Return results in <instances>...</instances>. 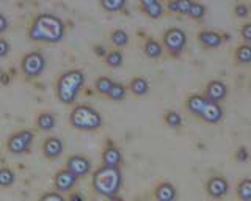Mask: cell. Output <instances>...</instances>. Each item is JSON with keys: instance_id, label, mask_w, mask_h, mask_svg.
Returning a JSON list of instances; mask_svg holds the SVG:
<instances>
[{"instance_id": "obj_6", "label": "cell", "mask_w": 251, "mask_h": 201, "mask_svg": "<svg viewBox=\"0 0 251 201\" xmlns=\"http://www.w3.org/2000/svg\"><path fill=\"white\" fill-rule=\"evenodd\" d=\"M44 68H46V57L39 50L28 52L21 60V69L24 75H27L28 79H35V77L41 75Z\"/></svg>"}, {"instance_id": "obj_15", "label": "cell", "mask_w": 251, "mask_h": 201, "mask_svg": "<svg viewBox=\"0 0 251 201\" xmlns=\"http://www.w3.org/2000/svg\"><path fill=\"white\" fill-rule=\"evenodd\" d=\"M63 150H65V145L58 137H47L43 143V152L47 159H58L63 154Z\"/></svg>"}, {"instance_id": "obj_28", "label": "cell", "mask_w": 251, "mask_h": 201, "mask_svg": "<svg viewBox=\"0 0 251 201\" xmlns=\"http://www.w3.org/2000/svg\"><path fill=\"white\" fill-rule=\"evenodd\" d=\"M206 11H207L206 5H202L201 2H192L190 10H188L187 16L195 19V21H200V19H202L204 16H206Z\"/></svg>"}, {"instance_id": "obj_3", "label": "cell", "mask_w": 251, "mask_h": 201, "mask_svg": "<svg viewBox=\"0 0 251 201\" xmlns=\"http://www.w3.org/2000/svg\"><path fill=\"white\" fill-rule=\"evenodd\" d=\"M85 85V74L80 69H69V71L63 73L57 85H55V91H57V98L63 104H74L78 93Z\"/></svg>"}, {"instance_id": "obj_34", "label": "cell", "mask_w": 251, "mask_h": 201, "mask_svg": "<svg viewBox=\"0 0 251 201\" xmlns=\"http://www.w3.org/2000/svg\"><path fill=\"white\" fill-rule=\"evenodd\" d=\"M234 14H235V18L245 19V18H248V14H250V6L247 3H237L234 6Z\"/></svg>"}, {"instance_id": "obj_2", "label": "cell", "mask_w": 251, "mask_h": 201, "mask_svg": "<svg viewBox=\"0 0 251 201\" xmlns=\"http://www.w3.org/2000/svg\"><path fill=\"white\" fill-rule=\"evenodd\" d=\"M93 189L99 195L105 198H115L123 185V172L120 167L100 165L94 170L91 177Z\"/></svg>"}, {"instance_id": "obj_16", "label": "cell", "mask_w": 251, "mask_h": 201, "mask_svg": "<svg viewBox=\"0 0 251 201\" xmlns=\"http://www.w3.org/2000/svg\"><path fill=\"white\" fill-rule=\"evenodd\" d=\"M207 102H209V100L204 98L202 93H193V95H190L185 99V109L192 115H195V117L200 118Z\"/></svg>"}, {"instance_id": "obj_7", "label": "cell", "mask_w": 251, "mask_h": 201, "mask_svg": "<svg viewBox=\"0 0 251 201\" xmlns=\"http://www.w3.org/2000/svg\"><path fill=\"white\" fill-rule=\"evenodd\" d=\"M35 134L30 129H21L18 132H14L6 142V148L13 154H22L28 151L31 142H33Z\"/></svg>"}, {"instance_id": "obj_22", "label": "cell", "mask_w": 251, "mask_h": 201, "mask_svg": "<svg viewBox=\"0 0 251 201\" xmlns=\"http://www.w3.org/2000/svg\"><path fill=\"white\" fill-rule=\"evenodd\" d=\"M36 126L41 130H44V132H49V130H52L55 127V117H53V113H50V112L39 113L38 118H36Z\"/></svg>"}, {"instance_id": "obj_13", "label": "cell", "mask_w": 251, "mask_h": 201, "mask_svg": "<svg viewBox=\"0 0 251 201\" xmlns=\"http://www.w3.org/2000/svg\"><path fill=\"white\" fill-rule=\"evenodd\" d=\"M225 117V110L222 104H217V102H209L206 104V107H204V110L201 113V120L209 123V125H217V123H220L223 120Z\"/></svg>"}, {"instance_id": "obj_4", "label": "cell", "mask_w": 251, "mask_h": 201, "mask_svg": "<svg viewBox=\"0 0 251 201\" xmlns=\"http://www.w3.org/2000/svg\"><path fill=\"white\" fill-rule=\"evenodd\" d=\"M69 123L78 130H98L104 123V118L94 107L88 104H77L71 110Z\"/></svg>"}, {"instance_id": "obj_19", "label": "cell", "mask_w": 251, "mask_h": 201, "mask_svg": "<svg viewBox=\"0 0 251 201\" xmlns=\"http://www.w3.org/2000/svg\"><path fill=\"white\" fill-rule=\"evenodd\" d=\"M143 52L148 58H152V60H157L163 55V46L160 41H157L155 38H146V41L143 44Z\"/></svg>"}, {"instance_id": "obj_1", "label": "cell", "mask_w": 251, "mask_h": 201, "mask_svg": "<svg viewBox=\"0 0 251 201\" xmlns=\"http://www.w3.org/2000/svg\"><path fill=\"white\" fill-rule=\"evenodd\" d=\"M66 33L65 21L53 13H41L33 19L28 28V38L31 41L41 43H60Z\"/></svg>"}, {"instance_id": "obj_31", "label": "cell", "mask_w": 251, "mask_h": 201, "mask_svg": "<svg viewBox=\"0 0 251 201\" xmlns=\"http://www.w3.org/2000/svg\"><path fill=\"white\" fill-rule=\"evenodd\" d=\"M126 95H127V87L123 85V83H120V82H115L112 90H110L108 98L113 99V100H123L126 98Z\"/></svg>"}, {"instance_id": "obj_38", "label": "cell", "mask_w": 251, "mask_h": 201, "mask_svg": "<svg viewBox=\"0 0 251 201\" xmlns=\"http://www.w3.org/2000/svg\"><path fill=\"white\" fill-rule=\"evenodd\" d=\"M68 201H85V197H83L82 192H73L69 195Z\"/></svg>"}, {"instance_id": "obj_5", "label": "cell", "mask_w": 251, "mask_h": 201, "mask_svg": "<svg viewBox=\"0 0 251 201\" xmlns=\"http://www.w3.org/2000/svg\"><path fill=\"white\" fill-rule=\"evenodd\" d=\"M162 46L171 57H180L187 48V33L179 27H170L165 30L162 38Z\"/></svg>"}, {"instance_id": "obj_41", "label": "cell", "mask_w": 251, "mask_h": 201, "mask_svg": "<svg viewBox=\"0 0 251 201\" xmlns=\"http://www.w3.org/2000/svg\"><path fill=\"white\" fill-rule=\"evenodd\" d=\"M250 88H251V85H250Z\"/></svg>"}, {"instance_id": "obj_17", "label": "cell", "mask_w": 251, "mask_h": 201, "mask_svg": "<svg viewBox=\"0 0 251 201\" xmlns=\"http://www.w3.org/2000/svg\"><path fill=\"white\" fill-rule=\"evenodd\" d=\"M140 10L143 11L148 18L151 19H159L163 16V5L159 0H141L140 2Z\"/></svg>"}, {"instance_id": "obj_25", "label": "cell", "mask_w": 251, "mask_h": 201, "mask_svg": "<svg viewBox=\"0 0 251 201\" xmlns=\"http://www.w3.org/2000/svg\"><path fill=\"white\" fill-rule=\"evenodd\" d=\"M110 40L116 46V48H124V46L129 44V33L123 28H116L110 35Z\"/></svg>"}, {"instance_id": "obj_12", "label": "cell", "mask_w": 251, "mask_h": 201, "mask_svg": "<svg viewBox=\"0 0 251 201\" xmlns=\"http://www.w3.org/2000/svg\"><path fill=\"white\" fill-rule=\"evenodd\" d=\"M196 38H198L200 44L204 49H217L223 44V35L215 32V30H207V28L200 30Z\"/></svg>"}, {"instance_id": "obj_30", "label": "cell", "mask_w": 251, "mask_h": 201, "mask_svg": "<svg viewBox=\"0 0 251 201\" xmlns=\"http://www.w3.org/2000/svg\"><path fill=\"white\" fill-rule=\"evenodd\" d=\"M16 175L11 168L8 167H0V187H10L14 182Z\"/></svg>"}, {"instance_id": "obj_10", "label": "cell", "mask_w": 251, "mask_h": 201, "mask_svg": "<svg viewBox=\"0 0 251 201\" xmlns=\"http://www.w3.org/2000/svg\"><path fill=\"white\" fill-rule=\"evenodd\" d=\"M77 177H83L91 172V160L83 154H73L66 160V167Z\"/></svg>"}, {"instance_id": "obj_20", "label": "cell", "mask_w": 251, "mask_h": 201, "mask_svg": "<svg viewBox=\"0 0 251 201\" xmlns=\"http://www.w3.org/2000/svg\"><path fill=\"white\" fill-rule=\"evenodd\" d=\"M129 91L132 93V95H135V96H146L149 90H151V87H149V82L146 77H133V79L129 82Z\"/></svg>"}, {"instance_id": "obj_33", "label": "cell", "mask_w": 251, "mask_h": 201, "mask_svg": "<svg viewBox=\"0 0 251 201\" xmlns=\"http://www.w3.org/2000/svg\"><path fill=\"white\" fill-rule=\"evenodd\" d=\"M38 201H66V198L63 197V193H60L57 190H50V192L43 193Z\"/></svg>"}, {"instance_id": "obj_26", "label": "cell", "mask_w": 251, "mask_h": 201, "mask_svg": "<svg viewBox=\"0 0 251 201\" xmlns=\"http://www.w3.org/2000/svg\"><path fill=\"white\" fill-rule=\"evenodd\" d=\"M163 121L167 123V126H170L171 129H179L180 126H182V117H180V113H177L176 110L165 112Z\"/></svg>"}, {"instance_id": "obj_8", "label": "cell", "mask_w": 251, "mask_h": 201, "mask_svg": "<svg viewBox=\"0 0 251 201\" xmlns=\"http://www.w3.org/2000/svg\"><path fill=\"white\" fill-rule=\"evenodd\" d=\"M204 189H206V193L210 198L220 200V198L226 197L227 192H229V181H227L225 176H220V175L210 176L206 181Z\"/></svg>"}, {"instance_id": "obj_9", "label": "cell", "mask_w": 251, "mask_h": 201, "mask_svg": "<svg viewBox=\"0 0 251 201\" xmlns=\"http://www.w3.org/2000/svg\"><path fill=\"white\" fill-rule=\"evenodd\" d=\"M227 93H229V90H227V85L220 80V79H214V80H209L206 83V87H204V98H206L207 100H210V102H217L220 104L222 100L226 99Z\"/></svg>"}, {"instance_id": "obj_21", "label": "cell", "mask_w": 251, "mask_h": 201, "mask_svg": "<svg viewBox=\"0 0 251 201\" xmlns=\"http://www.w3.org/2000/svg\"><path fill=\"white\" fill-rule=\"evenodd\" d=\"M234 60H235V63L242 66L251 65V44H247V43L239 44L234 50Z\"/></svg>"}, {"instance_id": "obj_24", "label": "cell", "mask_w": 251, "mask_h": 201, "mask_svg": "<svg viewBox=\"0 0 251 201\" xmlns=\"http://www.w3.org/2000/svg\"><path fill=\"white\" fill-rule=\"evenodd\" d=\"M192 0H170L167 3V10L171 13H179V14H187L190 10Z\"/></svg>"}, {"instance_id": "obj_27", "label": "cell", "mask_w": 251, "mask_h": 201, "mask_svg": "<svg viewBox=\"0 0 251 201\" xmlns=\"http://www.w3.org/2000/svg\"><path fill=\"white\" fill-rule=\"evenodd\" d=\"M113 83L115 82L110 79V77L100 75V77H98V80H96V90H98L99 95L108 96L110 95V90H112V87H113Z\"/></svg>"}, {"instance_id": "obj_36", "label": "cell", "mask_w": 251, "mask_h": 201, "mask_svg": "<svg viewBox=\"0 0 251 201\" xmlns=\"http://www.w3.org/2000/svg\"><path fill=\"white\" fill-rule=\"evenodd\" d=\"M250 157V152L248 150L245 148V146H240V148L235 151V160H239V162H247Z\"/></svg>"}, {"instance_id": "obj_35", "label": "cell", "mask_w": 251, "mask_h": 201, "mask_svg": "<svg viewBox=\"0 0 251 201\" xmlns=\"http://www.w3.org/2000/svg\"><path fill=\"white\" fill-rule=\"evenodd\" d=\"M240 36H242V40L245 41L247 44H251V22H247V24L242 25Z\"/></svg>"}, {"instance_id": "obj_11", "label": "cell", "mask_w": 251, "mask_h": 201, "mask_svg": "<svg viewBox=\"0 0 251 201\" xmlns=\"http://www.w3.org/2000/svg\"><path fill=\"white\" fill-rule=\"evenodd\" d=\"M77 179L78 177L71 173L68 168H61V170H58L57 175L53 177V185H55V189H57V192H60V193L69 192L75 185Z\"/></svg>"}, {"instance_id": "obj_29", "label": "cell", "mask_w": 251, "mask_h": 201, "mask_svg": "<svg viewBox=\"0 0 251 201\" xmlns=\"http://www.w3.org/2000/svg\"><path fill=\"white\" fill-rule=\"evenodd\" d=\"M105 63L110 68H120L124 63V55L121 50H110L105 55Z\"/></svg>"}, {"instance_id": "obj_18", "label": "cell", "mask_w": 251, "mask_h": 201, "mask_svg": "<svg viewBox=\"0 0 251 201\" xmlns=\"http://www.w3.org/2000/svg\"><path fill=\"white\" fill-rule=\"evenodd\" d=\"M123 162V152L116 146H107L102 152V165L107 167H120Z\"/></svg>"}, {"instance_id": "obj_40", "label": "cell", "mask_w": 251, "mask_h": 201, "mask_svg": "<svg viewBox=\"0 0 251 201\" xmlns=\"http://www.w3.org/2000/svg\"><path fill=\"white\" fill-rule=\"evenodd\" d=\"M94 52H96V55L99 57H105L107 55V49L104 48V46H94Z\"/></svg>"}, {"instance_id": "obj_23", "label": "cell", "mask_w": 251, "mask_h": 201, "mask_svg": "<svg viewBox=\"0 0 251 201\" xmlns=\"http://www.w3.org/2000/svg\"><path fill=\"white\" fill-rule=\"evenodd\" d=\"M235 193H237V198L240 201H251V177L240 179L237 184V189H235Z\"/></svg>"}, {"instance_id": "obj_32", "label": "cell", "mask_w": 251, "mask_h": 201, "mask_svg": "<svg viewBox=\"0 0 251 201\" xmlns=\"http://www.w3.org/2000/svg\"><path fill=\"white\" fill-rule=\"evenodd\" d=\"M100 5L104 10H107L110 13H115V11H120L124 8L126 0H100Z\"/></svg>"}, {"instance_id": "obj_14", "label": "cell", "mask_w": 251, "mask_h": 201, "mask_svg": "<svg viewBox=\"0 0 251 201\" xmlns=\"http://www.w3.org/2000/svg\"><path fill=\"white\" fill-rule=\"evenodd\" d=\"M154 198L157 201H176L177 198V189L175 184L168 181H163L155 185L154 189Z\"/></svg>"}, {"instance_id": "obj_37", "label": "cell", "mask_w": 251, "mask_h": 201, "mask_svg": "<svg viewBox=\"0 0 251 201\" xmlns=\"http://www.w3.org/2000/svg\"><path fill=\"white\" fill-rule=\"evenodd\" d=\"M11 50V44L8 43L5 38H0V58L2 57H6L8 53Z\"/></svg>"}, {"instance_id": "obj_39", "label": "cell", "mask_w": 251, "mask_h": 201, "mask_svg": "<svg viewBox=\"0 0 251 201\" xmlns=\"http://www.w3.org/2000/svg\"><path fill=\"white\" fill-rule=\"evenodd\" d=\"M6 28H8V19L3 13H0V33H3Z\"/></svg>"}]
</instances>
